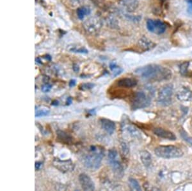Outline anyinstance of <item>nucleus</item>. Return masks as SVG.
Returning a JSON list of instances; mask_svg holds the SVG:
<instances>
[{"instance_id": "nucleus-9", "label": "nucleus", "mask_w": 192, "mask_h": 191, "mask_svg": "<svg viewBox=\"0 0 192 191\" xmlns=\"http://www.w3.org/2000/svg\"><path fill=\"white\" fill-rule=\"evenodd\" d=\"M153 132L155 135L160 138L170 140H176V136L170 131H168L163 128H159V127H156V128L154 129Z\"/></svg>"}, {"instance_id": "nucleus-5", "label": "nucleus", "mask_w": 192, "mask_h": 191, "mask_svg": "<svg viewBox=\"0 0 192 191\" xmlns=\"http://www.w3.org/2000/svg\"><path fill=\"white\" fill-rule=\"evenodd\" d=\"M151 102L150 99L144 92H136L131 100V107L132 110H136L148 107Z\"/></svg>"}, {"instance_id": "nucleus-8", "label": "nucleus", "mask_w": 192, "mask_h": 191, "mask_svg": "<svg viewBox=\"0 0 192 191\" xmlns=\"http://www.w3.org/2000/svg\"><path fill=\"white\" fill-rule=\"evenodd\" d=\"M79 181L81 188L86 191H92L95 190V184L90 177L85 173L80 174L79 177Z\"/></svg>"}, {"instance_id": "nucleus-6", "label": "nucleus", "mask_w": 192, "mask_h": 191, "mask_svg": "<svg viewBox=\"0 0 192 191\" xmlns=\"http://www.w3.org/2000/svg\"><path fill=\"white\" fill-rule=\"evenodd\" d=\"M173 95V86L167 84L159 90L158 101L163 106H167L171 102V98Z\"/></svg>"}, {"instance_id": "nucleus-19", "label": "nucleus", "mask_w": 192, "mask_h": 191, "mask_svg": "<svg viewBox=\"0 0 192 191\" xmlns=\"http://www.w3.org/2000/svg\"><path fill=\"white\" fill-rule=\"evenodd\" d=\"M129 186L132 190H137V191H140L141 190V187L138 182V181L134 178H129Z\"/></svg>"}, {"instance_id": "nucleus-16", "label": "nucleus", "mask_w": 192, "mask_h": 191, "mask_svg": "<svg viewBox=\"0 0 192 191\" xmlns=\"http://www.w3.org/2000/svg\"><path fill=\"white\" fill-rule=\"evenodd\" d=\"M57 139L63 144H70L72 142L73 138L69 134L66 133L65 131L58 130L57 132Z\"/></svg>"}, {"instance_id": "nucleus-2", "label": "nucleus", "mask_w": 192, "mask_h": 191, "mask_svg": "<svg viewBox=\"0 0 192 191\" xmlns=\"http://www.w3.org/2000/svg\"><path fill=\"white\" fill-rule=\"evenodd\" d=\"M154 153L157 156L165 159L177 158L183 155L182 150L174 145L158 146L154 149Z\"/></svg>"}, {"instance_id": "nucleus-20", "label": "nucleus", "mask_w": 192, "mask_h": 191, "mask_svg": "<svg viewBox=\"0 0 192 191\" xmlns=\"http://www.w3.org/2000/svg\"><path fill=\"white\" fill-rule=\"evenodd\" d=\"M179 133L181 137L184 139V140H185L186 142H187L189 144L192 145V138L190 137V136L188 135V133H187L183 129H181L179 130Z\"/></svg>"}, {"instance_id": "nucleus-25", "label": "nucleus", "mask_w": 192, "mask_h": 191, "mask_svg": "<svg viewBox=\"0 0 192 191\" xmlns=\"http://www.w3.org/2000/svg\"><path fill=\"white\" fill-rule=\"evenodd\" d=\"M51 88H52V85L51 84L47 83V84H45L43 86H42V88H41V89H42L43 92L47 93V92H50V90L51 89Z\"/></svg>"}, {"instance_id": "nucleus-10", "label": "nucleus", "mask_w": 192, "mask_h": 191, "mask_svg": "<svg viewBox=\"0 0 192 191\" xmlns=\"http://www.w3.org/2000/svg\"><path fill=\"white\" fill-rule=\"evenodd\" d=\"M118 4L128 12H133L138 7L137 0H118Z\"/></svg>"}, {"instance_id": "nucleus-24", "label": "nucleus", "mask_w": 192, "mask_h": 191, "mask_svg": "<svg viewBox=\"0 0 192 191\" xmlns=\"http://www.w3.org/2000/svg\"><path fill=\"white\" fill-rule=\"evenodd\" d=\"M49 114V111L48 110H40L35 112V117H41L47 116Z\"/></svg>"}, {"instance_id": "nucleus-14", "label": "nucleus", "mask_w": 192, "mask_h": 191, "mask_svg": "<svg viewBox=\"0 0 192 191\" xmlns=\"http://www.w3.org/2000/svg\"><path fill=\"white\" fill-rule=\"evenodd\" d=\"M99 26H100V22L99 20H95V18H91L86 20L84 24L85 29L89 32H94L97 31L99 29Z\"/></svg>"}, {"instance_id": "nucleus-31", "label": "nucleus", "mask_w": 192, "mask_h": 191, "mask_svg": "<svg viewBox=\"0 0 192 191\" xmlns=\"http://www.w3.org/2000/svg\"><path fill=\"white\" fill-rule=\"evenodd\" d=\"M89 113L90 115H95L96 114V110L95 109H92V110H90L89 111Z\"/></svg>"}, {"instance_id": "nucleus-28", "label": "nucleus", "mask_w": 192, "mask_h": 191, "mask_svg": "<svg viewBox=\"0 0 192 191\" xmlns=\"http://www.w3.org/2000/svg\"><path fill=\"white\" fill-rule=\"evenodd\" d=\"M76 80L75 79H71L69 81V83H68V86H69L70 88H72L76 86Z\"/></svg>"}, {"instance_id": "nucleus-18", "label": "nucleus", "mask_w": 192, "mask_h": 191, "mask_svg": "<svg viewBox=\"0 0 192 191\" xmlns=\"http://www.w3.org/2000/svg\"><path fill=\"white\" fill-rule=\"evenodd\" d=\"M90 13V9L87 7H81L77 10V15L80 20H83L85 15L89 14Z\"/></svg>"}, {"instance_id": "nucleus-27", "label": "nucleus", "mask_w": 192, "mask_h": 191, "mask_svg": "<svg viewBox=\"0 0 192 191\" xmlns=\"http://www.w3.org/2000/svg\"><path fill=\"white\" fill-rule=\"evenodd\" d=\"M188 3V12L190 14H192V0H186Z\"/></svg>"}, {"instance_id": "nucleus-32", "label": "nucleus", "mask_w": 192, "mask_h": 191, "mask_svg": "<svg viewBox=\"0 0 192 191\" xmlns=\"http://www.w3.org/2000/svg\"><path fill=\"white\" fill-rule=\"evenodd\" d=\"M72 99L71 97H68L67 99V104H66V105L67 106H69L71 105V104H72Z\"/></svg>"}, {"instance_id": "nucleus-35", "label": "nucleus", "mask_w": 192, "mask_h": 191, "mask_svg": "<svg viewBox=\"0 0 192 191\" xmlns=\"http://www.w3.org/2000/svg\"><path fill=\"white\" fill-rule=\"evenodd\" d=\"M36 61H38V62H37L38 63H40V64H41V62H40L41 61H40V59H39V58H37V59H36Z\"/></svg>"}, {"instance_id": "nucleus-7", "label": "nucleus", "mask_w": 192, "mask_h": 191, "mask_svg": "<svg viewBox=\"0 0 192 191\" xmlns=\"http://www.w3.org/2000/svg\"><path fill=\"white\" fill-rule=\"evenodd\" d=\"M147 28L150 32L161 35L165 32L167 25L165 23L159 20H148L147 21Z\"/></svg>"}, {"instance_id": "nucleus-30", "label": "nucleus", "mask_w": 192, "mask_h": 191, "mask_svg": "<svg viewBox=\"0 0 192 191\" xmlns=\"http://www.w3.org/2000/svg\"><path fill=\"white\" fill-rule=\"evenodd\" d=\"M72 70L74 72H78L80 70V67L77 64H74V65H72Z\"/></svg>"}, {"instance_id": "nucleus-34", "label": "nucleus", "mask_w": 192, "mask_h": 191, "mask_svg": "<svg viewBox=\"0 0 192 191\" xmlns=\"http://www.w3.org/2000/svg\"><path fill=\"white\" fill-rule=\"evenodd\" d=\"M44 58L46 59L48 61H51V57L50 56H49V55H46L45 56H44Z\"/></svg>"}, {"instance_id": "nucleus-26", "label": "nucleus", "mask_w": 192, "mask_h": 191, "mask_svg": "<svg viewBox=\"0 0 192 191\" xmlns=\"http://www.w3.org/2000/svg\"><path fill=\"white\" fill-rule=\"evenodd\" d=\"M71 51L72 52H76V53H87L88 50L85 48H80V49H76V48H73L71 50Z\"/></svg>"}, {"instance_id": "nucleus-4", "label": "nucleus", "mask_w": 192, "mask_h": 191, "mask_svg": "<svg viewBox=\"0 0 192 191\" xmlns=\"http://www.w3.org/2000/svg\"><path fill=\"white\" fill-rule=\"evenodd\" d=\"M104 156V153L103 149H100L98 153H95L93 154H89L84 159L85 166L92 171L97 170L101 165L102 160Z\"/></svg>"}, {"instance_id": "nucleus-33", "label": "nucleus", "mask_w": 192, "mask_h": 191, "mask_svg": "<svg viewBox=\"0 0 192 191\" xmlns=\"http://www.w3.org/2000/svg\"><path fill=\"white\" fill-rule=\"evenodd\" d=\"M51 105L53 106H57L59 105V102L58 101H57V100H54V101H53V102L51 103Z\"/></svg>"}, {"instance_id": "nucleus-21", "label": "nucleus", "mask_w": 192, "mask_h": 191, "mask_svg": "<svg viewBox=\"0 0 192 191\" xmlns=\"http://www.w3.org/2000/svg\"><path fill=\"white\" fill-rule=\"evenodd\" d=\"M121 152L122 155L124 157H127L129 156V148L128 147L126 143L125 142H122L121 144Z\"/></svg>"}, {"instance_id": "nucleus-17", "label": "nucleus", "mask_w": 192, "mask_h": 191, "mask_svg": "<svg viewBox=\"0 0 192 191\" xmlns=\"http://www.w3.org/2000/svg\"><path fill=\"white\" fill-rule=\"evenodd\" d=\"M140 156L141 162L145 167H149L152 162V158L150 154L147 151H142L140 153Z\"/></svg>"}, {"instance_id": "nucleus-23", "label": "nucleus", "mask_w": 192, "mask_h": 191, "mask_svg": "<svg viewBox=\"0 0 192 191\" xmlns=\"http://www.w3.org/2000/svg\"><path fill=\"white\" fill-rule=\"evenodd\" d=\"M95 86V84L91 83H83L80 85L79 86V89L82 91H85V90H89L92 89Z\"/></svg>"}, {"instance_id": "nucleus-13", "label": "nucleus", "mask_w": 192, "mask_h": 191, "mask_svg": "<svg viewBox=\"0 0 192 191\" xmlns=\"http://www.w3.org/2000/svg\"><path fill=\"white\" fill-rule=\"evenodd\" d=\"M138 82L135 79L132 78H122L117 81V86L121 88H131L137 85Z\"/></svg>"}, {"instance_id": "nucleus-12", "label": "nucleus", "mask_w": 192, "mask_h": 191, "mask_svg": "<svg viewBox=\"0 0 192 191\" xmlns=\"http://www.w3.org/2000/svg\"><path fill=\"white\" fill-rule=\"evenodd\" d=\"M54 165L57 167V169H60L62 172L68 171V170L72 169V163L71 160L62 161L60 159L54 160L53 162Z\"/></svg>"}, {"instance_id": "nucleus-22", "label": "nucleus", "mask_w": 192, "mask_h": 191, "mask_svg": "<svg viewBox=\"0 0 192 191\" xmlns=\"http://www.w3.org/2000/svg\"><path fill=\"white\" fill-rule=\"evenodd\" d=\"M189 66L188 62H185L180 66V73L182 75H187L188 74V69Z\"/></svg>"}, {"instance_id": "nucleus-15", "label": "nucleus", "mask_w": 192, "mask_h": 191, "mask_svg": "<svg viewBox=\"0 0 192 191\" xmlns=\"http://www.w3.org/2000/svg\"><path fill=\"white\" fill-rule=\"evenodd\" d=\"M138 45L140 48L142 49L143 50L148 51L154 48V47L156 46V44L154 43L152 41H150L147 38L143 37L139 40Z\"/></svg>"}, {"instance_id": "nucleus-3", "label": "nucleus", "mask_w": 192, "mask_h": 191, "mask_svg": "<svg viewBox=\"0 0 192 191\" xmlns=\"http://www.w3.org/2000/svg\"><path fill=\"white\" fill-rule=\"evenodd\" d=\"M108 162L115 176L118 178H122L124 174V168L118 160V153L115 149H112L108 151Z\"/></svg>"}, {"instance_id": "nucleus-1", "label": "nucleus", "mask_w": 192, "mask_h": 191, "mask_svg": "<svg viewBox=\"0 0 192 191\" xmlns=\"http://www.w3.org/2000/svg\"><path fill=\"white\" fill-rule=\"evenodd\" d=\"M135 73L145 79L161 81L171 78L172 72L168 68L158 65H149L137 68Z\"/></svg>"}, {"instance_id": "nucleus-29", "label": "nucleus", "mask_w": 192, "mask_h": 191, "mask_svg": "<svg viewBox=\"0 0 192 191\" xmlns=\"http://www.w3.org/2000/svg\"><path fill=\"white\" fill-rule=\"evenodd\" d=\"M42 166V163L41 162H36L35 163V170H39L41 167Z\"/></svg>"}, {"instance_id": "nucleus-11", "label": "nucleus", "mask_w": 192, "mask_h": 191, "mask_svg": "<svg viewBox=\"0 0 192 191\" xmlns=\"http://www.w3.org/2000/svg\"><path fill=\"white\" fill-rule=\"evenodd\" d=\"M100 123L103 127V129L106 131L109 135H112L116 129L115 122L107 119H104V118L100 119Z\"/></svg>"}]
</instances>
